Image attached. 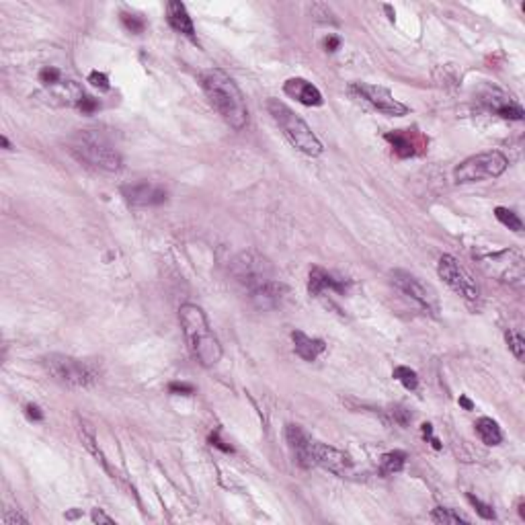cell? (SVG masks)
<instances>
[{
	"mask_svg": "<svg viewBox=\"0 0 525 525\" xmlns=\"http://www.w3.org/2000/svg\"><path fill=\"white\" fill-rule=\"evenodd\" d=\"M201 88L212 107L232 129H242L248 123L244 94L228 72L222 68H209L201 72Z\"/></svg>",
	"mask_w": 525,
	"mask_h": 525,
	"instance_id": "obj_1",
	"label": "cell"
},
{
	"mask_svg": "<svg viewBox=\"0 0 525 525\" xmlns=\"http://www.w3.org/2000/svg\"><path fill=\"white\" fill-rule=\"evenodd\" d=\"M179 322H181L187 347L191 355L195 357V361L203 368L218 366L224 351H222L220 339L209 326L205 312L195 304H183L179 308Z\"/></svg>",
	"mask_w": 525,
	"mask_h": 525,
	"instance_id": "obj_2",
	"label": "cell"
},
{
	"mask_svg": "<svg viewBox=\"0 0 525 525\" xmlns=\"http://www.w3.org/2000/svg\"><path fill=\"white\" fill-rule=\"evenodd\" d=\"M68 150L78 162H84V164L101 168V170L115 172L123 164L117 148L103 133L92 131V129L76 131L68 142Z\"/></svg>",
	"mask_w": 525,
	"mask_h": 525,
	"instance_id": "obj_3",
	"label": "cell"
},
{
	"mask_svg": "<svg viewBox=\"0 0 525 525\" xmlns=\"http://www.w3.org/2000/svg\"><path fill=\"white\" fill-rule=\"evenodd\" d=\"M267 111L273 117V121L279 125L283 136L292 142L294 148H298L306 156H320L322 154L324 148H322V142L318 140V136L285 103H281L279 99H269L267 101Z\"/></svg>",
	"mask_w": 525,
	"mask_h": 525,
	"instance_id": "obj_4",
	"label": "cell"
},
{
	"mask_svg": "<svg viewBox=\"0 0 525 525\" xmlns=\"http://www.w3.org/2000/svg\"><path fill=\"white\" fill-rule=\"evenodd\" d=\"M41 366L55 382L72 388H88L101 378V366L97 361L78 359L72 355L49 353L41 359Z\"/></svg>",
	"mask_w": 525,
	"mask_h": 525,
	"instance_id": "obj_5",
	"label": "cell"
},
{
	"mask_svg": "<svg viewBox=\"0 0 525 525\" xmlns=\"http://www.w3.org/2000/svg\"><path fill=\"white\" fill-rule=\"evenodd\" d=\"M507 168H509V158L501 150H487L462 160L454 170V179L456 183H462V185L481 183L487 179L501 177Z\"/></svg>",
	"mask_w": 525,
	"mask_h": 525,
	"instance_id": "obj_6",
	"label": "cell"
},
{
	"mask_svg": "<svg viewBox=\"0 0 525 525\" xmlns=\"http://www.w3.org/2000/svg\"><path fill=\"white\" fill-rule=\"evenodd\" d=\"M390 277H392V283L405 296H409L415 304H419V308H423L427 314H433V316L439 314V296L429 283L421 281L417 275H413L409 271H402V269L392 271Z\"/></svg>",
	"mask_w": 525,
	"mask_h": 525,
	"instance_id": "obj_7",
	"label": "cell"
},
{
	"mask_svg": "<svg viewBox=\"0 0 525 525\" xmlns=\"http://www.w3.org/2000/svg\"><path fill=\"white\" fill-rule=\"evenodd\" d=\"M232 273L234 277L248 287V292H253L255 287L275 279L273 277V267L269 265V261L265 257H261L259 253H240L234 263H232Z\"/></svg>",
	"mask_w": 525,
	"mask_h": 525,
	"instance_id": "obj_8",
	"label": "cell"
},
{
	"mask_svg": "<svg viewBox=\"0 0 525 525\" xmlns=\"http://www.w3.org/2000/svg\"><path fill=\"white\" fill-rule=\"evenodd\" d=\"M437 273L439 277L446 281V285L450 290H454L460 298H464L466 302H476L481 298V287L476 285V281L470 277V273L452 257V255H444L439 257L437 263Z\"/></svg>",
	"mask_w": 525,
	"mask_h": 525,
	"instance_id": "obj_9",
	"label": "cell"
},
{
	"mask_svg": "<svg viewBox=\"0 0 525 525\" xmlns=\"http://www.w3.org/2000/svg\"><path fill=\"white\" fill-rule=\"evenodd\" d=\"M351 92L357 94L361 101L370 103L374 109H378L384 115H392V117H402L409 113V107L405 103H400L398 99H394V94L378 84H368V82H353Z\"/></svg>",
	"mask_w": 525,
	"mask_h": 525,
	"instance_id": "obj_10",
	"label": "cell"
},
{
	"mask_svg": "<svg viewBox=\"0 0 525 525\" xmlns=\"http://www.w3.org/2000/svg\"><path fill=\"white\" fill-rule=\"evenodd\" d=\"M312 460H314V466H320L337 476H349L355 468L351 456L320 441H314L312 446Z\"/></svg>",
	"mask_w": 525,
	"mask_h": 525,
	"instance_id": "obj_11",
	"label": "cell"
},
{
	"mask_svg": "<svg viewBox=\"0 0 525 525\" xmlns=\"http://www.w3.org/2000/svg\"><path fill=\"white\" fill-rule=\"evenodd\" d=\"M121 193L125 197V201L129 205L136 207H150V205H160L166 201L168 191L152 181H138V183H129L121 187Z\"/></svg>",
	"mask_w": 525,
	"mask_h": 525,
	"instance_id": "obj_12",
	"label": "cell"
},
{
	"mask_svg": "<svg viewBox=\"0 0 525 525\" xmlns=\"http://www.w3.org/2000/svg\"><path fill=\"white\" fill-rule=\"evenodd\" d=\"M481 103L493 111L495 115L503 117V119H513V121H522L524 119V109L522 105L507 92L499 90V88H487L485 92H481Z\"/></svg>",
	"mask_w": 525,
	"mask_h": 525,
	"instance_id": "obj_13",
	"label": "cell"
},
{
	"mask_svg": "<svg viewBox=\"0 0 525 525\" xmlns=\"http://www.w3.org/2000/svg\"><path fill=\"white\" fill-rule=\"evenodd\" d=\"M285 439H287V446H290L296 462L302 468H314V460H312L314 439L300 425H287L285 427Z\"/></svg>",
	"mask_w": 525,
	"mask_h": 525,
	"instance_id": "obj_14",
	"label": "cell"
},
{
	"mask_svg": "<svg viewBox=\"0 0 525 525\" xmlns=\"http://www.w3.org/2000/svg\"><path fill=\"white\" fill-rule=\"evenodd\" d=\"M351 290V279H343V277H335L333 273L320 269V267H314L310 271V279H308V292L312 296H320L324 292H335V294H341L345 296L347 292Z\"/></svg>",
	"mask_w": 525,
	"mask_h": 525,
	"instance_id": "obj_15",
	"label": "cell"
},
{
	"mask_svg": "<svg viewBox=\"0 0 525 525\" xmlns=\"http://www.w3.org/2000/svg\"><path fill=\"white\" fill-rule=\"evenodd\" d=\"M285 296H287V285L281 283L279 279H271L251 292L253 304L261 310H273V308L281 306Z\"/></svg>",
	"mask_w": 525,
	"mask_h": 525,
	"instance_id": "obj_16",
	"label": "cell"
},
{
	"mask_svg": "<svg viewBox=\"0 0 525 525\" xmlns=\"http://www.w3.org/2000/svg\"><path fill=\"white\" fill-rule=\"evenodd\" d=\"M283 92L306 107H320L324 103L322 92L306 78H290L283 84Z\"/></svg>",
	"mask_w": 525,
	"mask_h": 525,
	"instance_id": "obj_17",
	"label": "cell"
},
{
	"mask_svg": "<svg viewBox=\"0 0 525 525\" xmlns=\"http://www.w3.org/2000/svg\"><path fill=\"white\" fill-rule=\"evenodd\" d=\"M386 142H390V144H392L394 152H396L400 158L417 156V154H419V148H423V146H425L423 136H419L417 131H411V129L388 131V133H386Z\"/></svg>",
	"mask_w": 525,
	"mask_h": 525,
	"instance_id": "obj_18",
	"label": "cell"
},
{
	"mask_svg": "<svg viewBox=\"0 0 525 525\" xmlns=\"http://www.w3.org/2000/svg\"><path fill=\"white\" fill-rule=\"evenodd\" d=\"M166 21H168V25H170L177 33L187 35L189 39H195V25H193V18L189 16V12H187V8H185L183 2L170 0V2L166 4Z\"/></svg>",
	"mask_w": 525,
	"mask_h": 525,
	"instance_id": "obj_19",
	"label": "cell"
},
{
	"mask_svg": "<svg viewBox=\"0 0 525 525\" xmlns=\"http://www.w3.org/2000/svg\"><path fill=\"white\" fill-rule=\"evenodd\" d=\"M292 341H294L296 353H298L304 361H316L318 355H322L324 349H326V343H324L322 339L308 337V335L302 333V331H294V333H292Z\"/></svg>",
	"mask_w": 525,
	"mask_h": 525,
	"instance_id": "obj_20",
	"label": "cell"
},
{
	"mask_svg": "<svg viewBox=\"0 0 525 525\" xmlns=\"http://www.w3.org/2000/svg\"><path fill=\"white\" fill-rule=\"evenodd\" d=\"M474 429H476V435L481 437V441H483L485 446H501V441H503V431H501L499 423L493 421L491 417L478 419L476 425H474Z\"/></svg>",
	"mask_w": 525,
	"mask_h": 525,
	"instance_id": "obj_21",
	"label": "cell"
},
{
	"mask_svg": "<svg viewBox=\"0 0 525 525\" xmlns=\"http://www.w3.org/2000/svg\"><path fill=\"white\" fill-rule=\"evenodd\" d=\"M407 466V454L400 452V450H394V452H388L382 456L380 460V474L382 476H392V474H398L402 472Z\"/></svg>",
	"mask_w": 525,
	"mask_h": 525,
	"instance_id": "obj_22",
	"label": "cell"
},
{
	"mask_svg": "<svg viewBox=\"0 0 525 525\" xmlns=\"http://www.w3.org/2000/svg\"><path fill=\"white\" fill-rule=\"evenodd\" d=\"M431 520L435 522V524H470V520L464 515V513H460L458 509H450V507H437V509H433V513H431Z\"/></svg>",
	"mask_w": 525,
	"mask_h": 525,
	"instance_id": "obj_23",
	"label": "cell"
},
{
	"mask_svg": "<svg viewBox=\"0 0 525 525\" xmlns=\"http://www.w3.org/2000/svg\"><path fill=\"white\" fill-rule=\"evenodd\" d=\"M495 218H497L503 226H507L509 230H513V232H517V234L524 232V222H522V218H520L513 209L495 207Z\"/></svg>",
	"mask_w": 525,
	"mask_h": 525,
	"instance_id": "obj_24",
	"label": "cell"
},
{
	"mask_svg": "<svg viewBox=\"0 0 525 525\" xmlns=\"http://www.w3.org/2000/svg\"><path fill=\"white\" fill-rule=\"evenodd\" d=\"M392 378H394V380H398V382H400L407 390H417V388H419V376H417V372H415V370H411V368H407V366H398V368H394Z\"/></svg>",
	"mask_w": 525,
	"mask_h": 525,
	"instance_id": "obj_25",
	"label": "cell"
},
{
	"mask_svg": "<svg viewBox=\"0 0 525 525\" xmlns=\"http://www.w3.org/2000/svg\"><path fill=\"white\" fill-rule=\"evenodd\" d=\"M39 82H41L43 86L55 88L57 84L64 82V80H62V72H60L57 68H53V66H45V68L39 70Z\"/></svg>",
	"mask_w": 525,
	"mask_h": 525,
	"instance_id": "obj_26",
	"label": "cell"
},
{
	"mask_svg": "<svg viewBox=\"0 0 525 525\" xmlns=\"http://www.w3.org/2000/svg\"><path fill=\"white\" fill-rule=\"evenodd\" d=\"M505 339H507V345H509L511 353H513V355L522 361V359H524V351H525L524 335H522V333H515V331H507Z\"/></svg>",
	"mask_w": 525,
	"mask_h": 525,
	"instance_id": "obj_27",
	"label": "cell"
},
{
	"mask_svg": "<svg viewBox=\"0 0 525 525\" xmlns=\"http://www.w3.org/2000/svg\"><path fill=\"white\" fill-rule=\"evenodd\" d=\"M121 23L131 33H142L146 29V21L138 14H131V12H121Z\"/></svg>",
	"mask_w": 525,
	"mask_h": 525,
	"instance_id": "obj_28",
	"label": "cell"
},
{
	"mask_svg": "<svg viewBox=\"0 0 525 525\" xmlns=\"http://www.w3.org/2000/svg\"><path fill=\"white\" fill-rule=\"evenodd\" d=\"M468 501H470V505L476 509V513L483 517V520H497V513H495V509L491 507V505H487V503H483L478 497H474V495H468Z\"/></svg>",
	"mask_w": 525,
	"mask_h": 525,
	"instance_id": "obj_29",
	"label": "cell"
},
{
	"mask_svg": "<svg viewBox=\"0 0 525 525\" xmlns=\"http://www.w3.org/2000/svg\"><path fill=\"white\" fill-rule=\"evenodd\" d=\"M88 82L94 86V88H101V90H109V76L99 72V70H92L88 74Z\"/></svg>",
	"mask_w": 525,
	"mask_h": 525,
	"instance_id": "obj_30",
	"label": "cell"
},
{
	"mask_svg": "<svg viewBox=\"0 0 525 525\" xmlns=\"http://www.w3.org/2000/svg\"><path fill=\"white\" fill-rule=\"evenodd\" d=\"M168 392L170 394H183V396H191L195 394V388L187 382H170L168 384Z\"/></svg>",
	"mask_w": 525,
	"mask_h": 525,
	"instance_id": "obj_31",
	"label": "cell"
},
{
	"mask_svg": "<svg viewBox=\"0 0 525 525\" xmlns=\"http://www.w3.org/2000/svg\"><path fill=\"white\" fill-rule=\"evenodd\" d=\"M390 413H392L394 423H398L400 427H407V425L411 423V419H413V415H411L407 409H402V407H396V409H392Z\"/></svg>",
	"mask_w": 525,
	"mask_h": 525,
	"instance_id": "obj_32",
	"label": "cell"
},
{
	"mask_svg": "<svg viewBox=\"0 0 525 525\" xmlns=\"http://www.w3.org/2000/svg\"><path fill=\"white\" fill-rule=\"evenodd\" d=\"M76 107H78L82 113H94V111L99 109V101L92 99V97H82Z\"/></svg>",
	"mask_w": 525,
	"mask_h": 525,
	"instance_id": "obj_33",
	"label": "cell"
},
{
	"mask_svg": "<svg viewBox=\"0 0 525 525\" xmlns=\"http://www.w3.org/2000/svg\"><path fill=\"white\" fill-rule=\"evenodd\" d=\"M29 524V520L27 517H23L21 513H12V511H8L4 517H2V525H27Z\"/></svg>",
	"mask_w": 525,
	"mask_h": 525,
	"instance_id": "obj_34",
	"label": "cell"
},
{
	"mask_svg": "<svg viewBox=\"0 0 525 525\" xmlns=\"http://www.w3.org/2000/svg\"><path fill=\"white\" fill-rule=\"evenodd\" d=\"M90 520L94 522V524H115V520L113 517H109L107 513H103L101 509H92V513H90Z\"/></svg>",
	"mask_w": 525,
	"mask_h": 525,
	"instance_id": "obj_35",
	"label": "cell"
},
{
	"mask_svg": "<svg viewBox=\"0 0 525 525\" xmlns=\"http://www.w3.org/2000/svg\"><path fill=\"white\" fill-rule=\"evenodd\" d=\"M25 413H27V417L33 419V421H43V413H41L39 407H35V405H27V407H25Z\"/></svg>",
	"mask_w": 525,
	"mask_h": 525,
	"instance_id": "obj_36",
	"label": "cell"
},
{
	"mask_svg": "<svg viewBox=\"0 0 525 525\" xmlns=\"http://www.w3.org/2000/svg\"><path fill=\"white\" fill-rule=\"evenodd\" d=\"M339 45H341V39H339L337 35H329V37L324 39V47H326V51H337V49H339Z\"/></svg>",
	"mask_w": 525,
	"mask_h": 525,
	"instance_id": "obj_37",
	"label": "cell"
},
{
	"mask_svg": "<svg viewBox=\"0 0 525 525\" xmlns=\"http://www.w3.org/2000/svg\"><path fill=\"white\" fill-rule=\"evenodd\" d=\"M209 441H212V446H216L218 450H222V452H226V454L234 452V450H232V446H226V444L218 437V433H214V435L209 437Z\"/></svg>",
	"mask_w": 525,
	"mask_h": 525,
	"instance_id": "obj_38",
	"label": "cell"
},
{
	"mask_svg": "<svg viewBox=\"0 0 525 525\" xmlns=\"http://www.w3.org/2000/svg\"><path fill=\"white\" fill-rule=\"evenodd\" d=\"M460 405L466 409V411H472L474 409V405H472V400L470 398H466V396H460Z\"/></svg>",
	"mask_w": 525,
	"mask_h": 525,
	"instance_id": "obj_39",
	"label": "cell"
},
{
	"mask_svg": "<svg viewBox=\"0 0 525 525\" xmlns=\"http://www.w3.org/2000/svg\"><path fill=\"white\" fill-rule=\"evenodd\" d=\"M0 142H2V146H4V148H6V150H10V148H12V146H10V142H8V138H6V136H2V138H0Z\"/></svg>",
	"mask_w": 525,
	"mask_h": 525,
	"instance_id": "obj_40",
	"label": "cell"
},
{
	"mask_svg": "<svg viewBox=\"0 0 525 525\" xmlns=\"http://www.w3.org/2000/svg\"><path fill=\"white\" fill-rule=\"evenodd\" d=\"M384 8H386V12H388V14H390V21H394V16H396V14H394V10H392V6H390V4H386V6H384Z\"/></svg>",
	"mask_w": 525,
	"mask_h": 525,
	"instance_id": "obj_41",
	"label": "cell"
},
{
	"mask_svg": "<svg viewBox=\"0 0 525 525\" xmlns=\"http://www.w3.org/2000/svg\"><path fill=\"white\" fill-rule=\"evenodd\" d=\"M520 513H522V517H524V520H525V505H524V503L520 505Z\"/></svg>",
	"mask_w": 525,
	"mask_h": 525,
	"instance_id": "obj_42",
	"label": "cell"
}]
</instances>
